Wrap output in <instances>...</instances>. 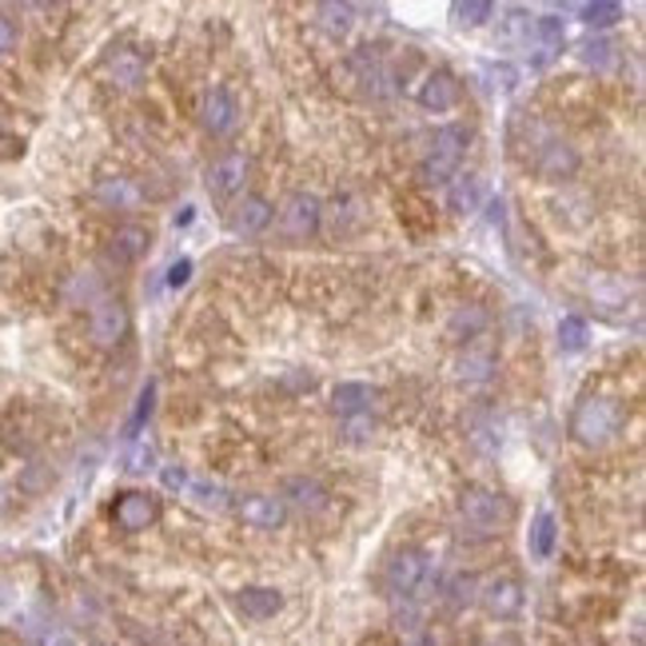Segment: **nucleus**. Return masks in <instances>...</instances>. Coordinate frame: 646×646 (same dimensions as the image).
<instances>
[{"label":"nucleus","mask_w":646,"mask_h":646,"mask_svg":"<svg viewBox=\"0 0 646 646\" xmlns=\"http://www.w3.org/2000/svg\"><path fill=\"white\" fill-rule=\"evenodd\" d=\"M12 599H16V595H12V583H9V578H0V614L9 611Z\"/></svg>","instance_id":"40"},{"label":"nucleus","mask_w":646,"mask_h":646,"mask_svg":"<svg viewBox=\"0 0 646 646\" xmlns=\"http://www.w3.org/2000/svg\"><path fill=\"white\" fill-rule=\"evenodd\" d=\"M491 371H495V356L475 344L451 363V375H455L459 383H483V380H491Z\"/></svg>","instance_id":"27"},{"label":"nucleus","mask_w":646,"mask_h":646,"mask_svg":"<svg viewBox=\"0 0 646 646\" xmlns=\"http://www.w3.org/2000/svg\"><path fill=\"white\" fill-rule=\"evenodd\" d=\"M554 542H559V523H554L551 511H539L531 523V535H527V547H531L535 559H551Z\"/></svg>","instance_id":"29"},{"label":"nucleus","mask_w":646,"mask_h":646,"mask_svg":"<svg viewBox=\"0 0 646 646\" xmlns=\"http://www.w3.org/2000/svg\"><path fill=\"white\" fill-rule=\"evenodd\" d=\"M411 646H439V643H435V638H431V635H419V638H416V643H411Z\"/></svg>","instance_id":"43"},{"label":"nucleus","mask_w":646,"mask_h":646,"mask_svg":"<svg viewBox=\"0 0 646 646\" xmlns=\"http://www.w3.org/2000/svg\"><path fill=\"white\" fill-rule=\"evenodd\" d=\"M626 411L611 395H583L571 411V439L583 447H607L623 431Z\"/></svg>","instance_id":"2"},{"label":"nucleus","mask_w":646,"mask_h":646,"mask_svg":"<svg viewBox=\"0 0 646 646\" xmlns=\"http://www.w3.org/2000/svg\"><path fill=\"white\" fill-rule=\"evenodd\" d=\"M479 607H483L491 619H499V623H511V619H519L523 607H527V587H523L515 575H495L487 578L483 587H479Z\"/></svg>","instance_id":"7"},{"label":"nucleus","mask_w":646,"mask_h":646,"mask_svg":"<svg viewBox=\"0 0 646 646\" xmlns=\"http://www.w3.org/2000/svg\"><path fill=\"white\" fill-rule=\"evenodd\" d=\"M439 587V563L419 547H404L383 563V590L395 602H423Z\"/></svg>","instance_id":"1"},{"label":"nucleus","mask_w":646,"mask_h":646,"mask_svg":"<svg viewBox=\"0 0 646 646\" xmlns=\"http://www.w3.org/2000/svg\"><path fill=\"white\" fill-rule=\"evenodd\" d=\"M192 212H196L192 204H184V208L176 212V228H188V224H192Z\"/></svg>","instance_id":"41"},{"label":"nucleus","mask_w":646,"mask_h":646,"mask_svg":"<svg viewBox=\"0 0 646 646\" xmlns=\"http://www.w3.org/2000/svg\"><path fill=\"white\" fill-rule=\"evenodd\" d=\"M443 595H447V602L455 607V611H459V607L475 602V595H479V583H475L471 575H455L447 587H443Z\"/></svg>","instance_id":"36"},{"label":"nucleus","mask_w":646,"mask_h":646,"mask_svg":"<svg viewBox=\"0 0 646 646\" xmlns=\"http://www.w3.org/2000/svg\"><path fill=\"white\" fill-rule=\"evenodd\" d=\"M276 231L284 243H308L323 228V200L315 192H291L276 208Z\"/></svg>","instance_id":"6"},{"label":"nucleus","mask_w":646,"mask_h":646,"mask_svg":"<svg viewBox=\"0 0 646 646\" xmlns=\"http://www.w3.org/2000/svg\"><path fill=\"white\" fill-rule=\"evenodd\" d=\"M200 124L208 136H231L240 124V105L224 84H212L208 93L200 96Z\"/></svg>","instance_id":"11"},{"label":"nucleus","mask_w":646,"mask_h":646,"mask_svg":"<svg viewBox=\"0 0 646 646\" xmlns=\"http://www.w3.org/2000/svg\"><path fill=\"white\" fill-rule=\"evenodd\" d=\"M148 243H152V231L144 228V224H124V228H116L112 240H108V260H112V264H136V260H144Z\"/></svg>","instance_id":"18"},{"label":"nucleus","mask_w":646,"mask_h":646,"mask_svg":"<svg viewBox=\"0 0 646 646\" xmlns=\"http://www.w3.org/2000/svg\"><path fill=\"white\" fill-rule=\"evenodd\" d=\"M93 196L100 200L108 212H132V208H140L144 192H140L136 180H128V176H100L93 188Z\"/></svg>","instance_id":"17"},{"label":"nucleus","mask_w":646,"mask_h":646,"mask_svg":"<svg viewBox=\"0 0 646 646\" xmlns=\"http://www.w3.org/2000/svg\"><path fill=\"white\" fill-rule=\"evenodd\" d=\"M626 16L623 4H614V0H595V4H583L578 9V21L587 24L590 33H602V28H611Z\"/></svg>","instance_id":"30"},{"label":"nucleus","mask_w":646,"mask_h":646,"mask_svg":"<svg viewBox=\"0 0 646 646\" xmlns=\"http://www.w3.org/2000/svg\"><path fill=\"white\" fill-rule=\"evenodd\" d=\"M236 607H240L243 619L264 623V619H276L284 611V595L276 587H243L236 590Z\"/></svg>","instance_id":"20"},{"label":"nucleus","mask_w":646,"mask_h":646,"mask_svg":"<svg viewBox=\"0 0 646 646\" xmlns=\"http://www.w3.org/2000/svg\"><path fill=\"white\" fill-rule=\"evenodd\" d=\"M236 515L255 531H276L288 523V507L279 495H240L236 499Z\"/></svg>","instance_id":"15"},{"label":"nucleus","mask_w":646,"mask_h":646,"mask_svg":"<svg viewBox=\"0 0 646 646\" xmlns=\"http://www.w3.org/2000/svg\"><path fill=\"white\" fill-rule=\"evenodd\" d=\"M578 60L595 72H611V69H619V45H614L611 36L590 33L578 40Z\"/></svg>","instance_id":"24"},{"label":"nucleus","mask_w":646,"mask_h":646,"mask_svg":"<svg viewBox=\"0 0 646 646\" xmlns=\"http://www.w3.org/2000/svg\"><path fill=\"white\" fill-rule=\"evenodd\" d=\"M48 646H76V643H72L69 635H52V638H48Z\"/></svg>","instance_id":"42"},{"label":"nucleus","mask_w":646,"mask_h":646,"mask_svg":"<svg viewBox=\"0 0 646 646\" xmlns=\"http://www.w3.org/2000/svg\"><path fill=\"white\" fill-rule=\"evenodd\" d=\"M463 100V84L455 72L447 69H431L419 84V105L428 108V112H455Z\"/></svg>","instance_id":"14"},{"label":"nucleus","mask_w":646,"mask_h":646,"mask_svg":"<svg viewBox=\"0 0 646 646\" xmlns=\"http://www.w3.org/2000/svg\"><path fill=\"white\" fill-rule=\"evenodd\" d=\"M371 404H375V387H368V383L344 380V383H335L332 387V411L339 419L371 416Z\"/></svg>","instance_id":"19"},{"label":"nucleus","mask_w":646,"mask_h":646,"mask_svg":"<svg viewBox=\"0 0 646 646\" xmlns=\"http://www.w3.org/2000/svg\"><path fill=\"white\" fill-rule=\"evenodd\" d=\"M156 515H160V499L148 495V491H124L112 507V523L128 535L148 531L152 523H156Z\"/></svg>","instance_id":"12"},{"label":"nucleus","mask_w":646,"mask_h":646,"mask_svg":"<svg viewBox=\"0 0 646 646\" xmlns=\"http://www.w3.org/2000/svg\"><path fill=\"white\" fill-rule=\"evenodd\" d=\"M9 507V491H4V487H0V511Z\"/></svg>","instance_id":"44"},{"label":"nucleus","mask_w":646,"mask_h":646,"mask_svg":"<svg viewBox=\"0 0 646 646\" xmlns=\"http://www.w3.org/2000/svg\"><path fill=\"white\" fill-rule=\"evenodd\" d=\"M16 40H21V33H16V21L0 12V57H9L12 48H16Z\"/></svg>","instance_id":"38"},{"label":"nucleus","mask_w":646,"mask_h":646,"mask_svg":"<svg viewBox=\"0 0 646 646\" xmlns=\"http://www.w3.org/2000/svg\"><path fill=\"white\" fill-rule=\"evenodd\" d=\"M272 219H276V208H272V200L260 196V192H248V196L231 208L228 216V228L231 236H243V240H252V236H264L272 228Z\"/></svg>","instance_id":"13"},{"label":"nucleus","mask_w":646,"mask_h":646,"mask_svg":"<svg viewBox=\"0 0 646 646\" xmlns=\"http://www.w3.org/2000/svg\"><path fill=\"white\" fill-rule=\"evenodd\" d=\"M315 24H320V28L332 36V40H344V36L356 28V9H351V4L323 0V4H315Z\"/></svg>","instance_id":"28"},{"label":"nucleus","mask_w":646,"mask_h":646,"mask_svg":"<svg viewBox=\"0 0 646 646\" xmlns=\"http://www.w3.org/2000/svg\"><path fill=\"white\" fill-rule=\"evenodd\" d=\"M335 84H344V93L363 96V100H383V96H392L395 76L371 48H356V52H347L344 64L335 69Z\"/></svg>","instance_id":"3"},{"label":"nucleus","mask_w":646,"mask_h":646,"mask_svg":"<svg viewBox=\"0 0 646 646\" xmlns=\"http://www.w3.org/2000/svg\"><path fill=\"white\" fill-rule=\"evenodd\" d=\"M156 463H160V455H156V447H152L148 439H128V451H124V471H132V475L156 471Z\"/></svg>","instance_id":"35"},{"label":"nucleus","mask_w":646,"mask_h":646,"mask_svg":"<svg viewBox=\"0 0 646 646\" xmlns=\"http://www.w3.org/2000/svg\"><path fill=\"white\" fill-rule=\"evenodd\" d=\"M487 323H491V315L483 312V308H475V303H463V308H455L447 320V335L455 339V344H467L471 347L479 335L487 332Z\"/></svg>","instance_id":"22"},{"label":"nucleus","mask_w":646,"mask_h":646,"mask_svg":"<svg viewBox=\"0 0 646 646\" xmlns=\"http://www.w3.org/2000/svg\"><path fill=\"white\" fill-rule=\"evenodd\" d=\"M152 411H156V380H148L144 387H140L136 407H132V416H128V423H124V435L136 439L140 431H144V423L152 419Z\"/></svg>","instance_id":"33"},{"label":"nucleus","mask_w":646,"mask_h":646,"mask_svg":"<svg viewBox=\"0 0 646 646\" xmlns=\"http://www.w3.org/2000/svg\"><path fill=\"white\" fill-rule=\"evenodd\" d=\"M471 128L467 124H443L431 140V152L419 160V180L423 184H447L451 176H459L463 152H467Z\"/></svg>","instance_id":"4"},{"label":"nucleus","mask_w":646,"mask_h":646,"mask_svg":"<svg viewBox=\"0 0 646 646\" xmlns=\"http://www.w3.org/2000/svg\"><path fill=\"white\" fill-rule=\"evenodd\" d=\"M459 519H463V527H467V535L491 539V535H499V527L511 519V507H507V499L499 495V491H491V487H467L459 495Z\"/></svg>","instance_id":"5"},{"label":"nucleus","mask_w":646,"mask_h":646,"mask_svg":"<svg viewBox=\"0 0 646 646\" xmlns=\"http://www.w3.org/2000/svg\"><path fill=\"white\" fill-rule=\"evenodd\" d=\"M105 76L120 93H136L140 84H144V76H148V64H144V57L132 52V48H116L105 60Z\"/></svg>","instance_id":"16"},{"label":"nucleus","mask_w":646,"mask_h":646,"mask_svg":"<svg viewBox=\"0 0 646 646\" xmlns=\"http://www.w3.org/2000/svg\"><path fill=\"white\" fill-rule=\"evenodd\" d=\"M499 40L511 48L535 45V16L527 9H503L499 12Z\"/></svg>","instance_id":"23"},{"label":"nucleus","mask_w":646,"mask_h":646,"mask_svg":"<svg viewBox=\"0 0 646 646\" xmlns=\"http://www.w3.org/2000/svg\"><path fill=\"white\" fill-rule=\"evenodd\" d=\"M279 499H284V507H296V511H303V515H320V511L327 507V491H323L315 479H308V475L288 479L284 491H279Z\"/></svg>","instance_id":"21"},{"label":"nucleus","mask_w":646,"mask_h":646,"mask_svg":"<svg viewBox=\"0 0 646 646\" xmlns=\"http://www.w3.org/2000/svg\"><path fill=\"white\" fill-rule=\"evenodd\" d=\"M248 176H252V156L248 152H224L208 168V176H204V188H208V196L216 204H224V200L240 196Z\"/></svg>","instance_id":"9"},{"label":"nucleus","mask_w":646,"mask_h":646,"mask_svg":"<svg viewBox=\"0 0 646 646\" xmlns=\"http://www.w3.org/2000/svg\"><path fill=\"white\" fill-rule=\"evenodd\" d=\"M563 40H566V28L559 16H535V45L554 57V52H563Z\"/></svg>","instance_id":"34"},{"label":"nucleus","mask_w":646,"mask_h":646,"mask_svg":"<svg viewBox=\"0 0 646 646\" xmlns=\"http://www.w3.org/2000/svg\"><path fill=\"white\" fill-rule=\"evenodd\" d=\"M160 483L168 487V491H188L192 479H188V471L180 467V463H172V467H160Z\"/></svg>","instance_id":"37"},{"label":"nucleus","mask_w":646,"mask_h":646,"mask_svg":"<svg viewBox=\"0 0 646 646\" xmlns=\"http://www.w3.org/2000/svg\"><path fill=\"white\" fill-rule=\"evenodd\" d=\"M192 272H196V264H192V260H176L172 267H168V288H184L188 279H192Z\"/></svg>","instance_id":"39"},{"label":"nucleus","mask_w":646,"mask_h":646,"mask_svg":"<svg viewBox=\"0 0 646 646\" xmlns=\"http://www.w3.org/2000/svg\"><path fill=\"white\" fill-rule=\"evenodd\" d=\"M495 16V4L491 0H455L451 4V21L459 24V28H479Z\"/></svg>","instance_id":"31"},{"label":"nucleus","mask_w":646,"mask_h":646,"mask_svg":"<svg viewBox=\"0 0 646 646\" xmlns=\"http://www.w3.org/2000/svg\"><path fill=\"white\" fill-rule=\"evenodd\" d=\"M531 168L542 176V180H551V184H563V180H571V176L583 168V156H578V148L571 144V140L547 136V140H539V144H535Z\"/></svg>","instance_id":"8"},{"label":"nucleus","mask_w":646,"mask_h":646,"mask_svg":"<svg viewBox=\"0 0 646 646\" xmlns=\"http://www.w3.org/2000/svg\"><path fill=\"white\" fill-rule=\"evenodd\" d=\"M587 344H590V323L583 315H563L559 320V347H563L566 356H575Z\"/></svg>","instance_id":"32"},{"label":"nucleus","mask_w":646,"mask_h":646,"mask_svg":"<svg viewBox=\"0 0 646 646\" xmlns=\"http://www.w3.org/2000/svg\"><path fill=\"white\" fill-rule=\"evenodd\" d=\"M128 332H132V315H128L124 303L120 300H96L93 303V315H88V339H93L96 347L112 351V347L124 344Z\"/></svg>","instance_id":"10"},{"label":"nucleus","mask_w":646,"mask_h":646,"mask_svg":"<svg viewBox=\"0 0 646 646\" xmlns=\"http://www.w3.org/2000/svg\"><path fill=\"white\" fill-rule=\"evenodd\" d=\"M447 208L459 212V216H471V212H479V204H483V184L475 180V176H451L447 184Z\"/></svg>","instance_id":"25"},{"label":"nucleus","mask_w":646,"mask_h":646,"mask_svg":"<svg viewBox=\"0 0 646 646\" xmlns=\"http://www.w3.org/2000/svg\"><path fill=\"white\" fill-rule=\"evenodd\" d=\"M587 296L599 308H611V312H623L626 308V284L611 272H590L587 276Z\"/></svg>","instance_id":"26"}]
</instances>
